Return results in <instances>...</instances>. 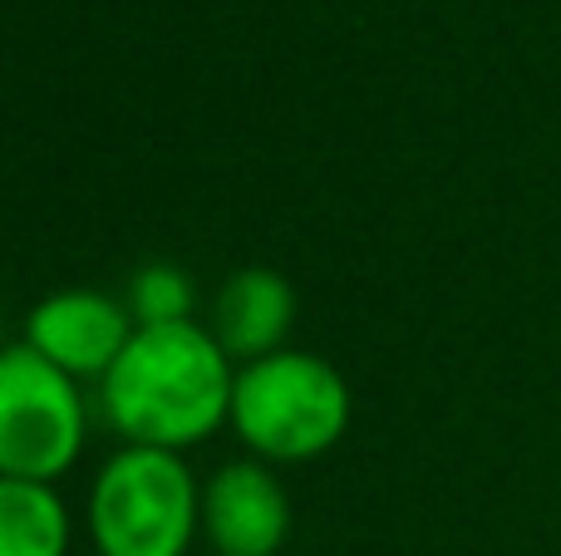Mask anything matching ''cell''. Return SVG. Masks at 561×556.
Listing matches in <instances>:
<instances>
[{"label": "cell", "instance_id": "4", "mask_svg": "<svg viewBox=\"0 0 561 556\" xmlns=\"http://www.w3.org/2000/svg\"><path fill=\"white\" fill-rule=\"evenodd\" d=\"M89 443L79 380L35 355L25 340L0 345V478L55 488Z\"/></svg>", "mask_w": 561, "mask_h": 556}, {"label": "cell", "instance_id": "8", "mask_svg": "<svg viewBox=\"0 0 561 556\" xmlns=\"http://www.w3.org/2000/svg\"><path fill=\"white\" fill-rule=\"evenodd\" d=\"M0 556H69V508L49 483L0 478Z\"/></svg>", "mask_w": 561, "mask_h": 556}, {"label": "cell", "instance_id": "5", "mask_svg": "<svg viewBox=\"0 0 561 556\" xmlns=\"http://www.w3.org/2000/svg\"><path fill=\"white\" fill-rule=\"evenodd\" d=\"M134 331L138 325L128 305L104 291H89V286L45 296L25 315V345L75 380H104L124 355V345L134 340Z\"/></svg>", "mask_w": 561, "mask_h": 556}, {"label": "cell", "instance_id": "9", "mask_svg": "<svg viewBox=\"0 0 561 556\" xmlns=\"http://www.w3.org/2000/svg\"><path fill=\"white\" fill-rule=\"evenodd\" d=\"M193 281H187L183 266L173 262H148L134 271V286H128V315L134 325H178L193 321Z\"/></svg>", "mask_w": 561, "mask_h": 556}, {"label": "cell", "instance_id": "2", "mask_svg": "<svg viewBox=\"0 0 561 556\" xmlns=\"http://www.w3.org/2000/svg\"><path fill=\"white\" fill-rule=\"evenodd\" d=\"M350 384L325 355L276 350L266 360L237 364L232 433L262 463H310L330 453L350 429Z\"/></svg>", "mask_w": 561, "mask_h": 556}, {"label": "cell", "instance_id": "3", "mask_svg": "<svg viewBox=\"0 0 561 556\" xmlns=\"http://www.w3.org/2000/svg\"><path fill=\"white\" fill-rule=\"evenodd\" d=\"M84 512L99 556H187L203 532V488L183 453L124 443L94 473Z\"/></svg>", "mask_w": 561, "mask_h": 556}, {"label": "cell", "instance_id": "6", "mask_svg": "<svg viewBox=\"0 0 561 556\" xmlns=\"http://www.w3.org/2000/svg\"><path fill=\"white\" fill-rule=\"evenodd\" d=\"M203 537L217 556H276L290 537V498L262 459L222 463L203 483Z\"/></svg>", "mask_w": 561, "mask_h": 556}, {"label": "cell", "instance_id": "7", "mask_svg": "<svg viewBox=\"0 0 561 556\" xmlns=\"http://www.w3.org/2000/svg\"><path fill=\"white\" fill-rule=\"evenodd\" d=\"M290 321H296V286L272 266H247L217 291L207 331L232 355V364H252L286 350Z\"/></svg>", "mask_w": 561, "mask_h": 556}, {"label": "cell", "instance_id": "10", "mask_svg": "<svg viewBox=\"0 0 561 556\" xmlns=\"http://www.w3.org/2000/svg\"><path fill=\"white\" fill-rule=\"evenodd\" d=\"M203 556H217V552H203Z\"/></svg>", "mask_w": 561, "mask_h": 556}, {"label": "cell", "instance_id": "1", "mask_svg": "<svg viewBox=\"0 0 561 556\" xmlns=\"http://www.w3.org/2000/svg\"><path fill=\"white\" fill-rule=\"evenodd\" d=\"M232 384L237 364L207 325H138L99 380V404L124 443L183 453L232 419Z\"/></svg>", "mask_w": 561, "mask_h": 556}]
</instances>
